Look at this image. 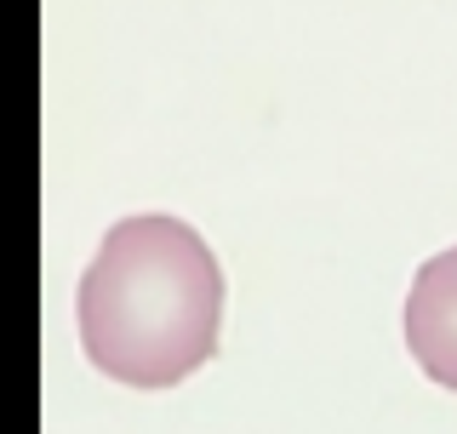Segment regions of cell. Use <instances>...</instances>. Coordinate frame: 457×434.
<instances>
[{
  "instance_id": "1",
  "label": "cell",
  "mask_w": 457,
  "mask_h": 434,
  "mask_svg": "<svg viewBox=\"0 0 457 434\" xmlns=\"http://www.w3.org/2000/svg\"><path fill=\"white\" fill-rule=\"evenodd\" d=\"M80 349L126 388H178L218 355L223 269L195 223L120 217L80 274Z\"/></svg>"
},
{
  "instance_id": "2",
  "label": "cell",
  "mask_w": 457,
  "mask_h": 434,
  "mask_svg": "<svg viewBox=\"0 0 457 434\" xmlns=\"http://www.w3.org/2000/svg\"><path fill=\"white\" fill-rule=\"evenodd\" d=\"M406 349L428 383L457 395V246L435 252L406 292Z\"/></svg>"
}]
</instances>
